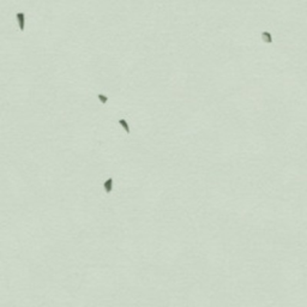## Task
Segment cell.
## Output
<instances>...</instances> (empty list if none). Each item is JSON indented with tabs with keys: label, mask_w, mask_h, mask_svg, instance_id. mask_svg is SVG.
Here are the masks:
<instances>
[{
	"label": "cell",
	"mask_w": 307,
	"mask_h": 307,
	"mask_svg": "<svg viewBox=\"0 0 307 307\" xmlns=\"http://www.w3.org/2000/svg\"><path fill=\"white\" fill-rule=\"evenodd\" d=\"M17 18H18V22H19L20 30H24V28H25V17H24V15L23 13H18Z\"/></svg>",
	"instance_id": "obj_1"
},
{
	"label": "cell",
	"mask_w": 307,
	"mask_h": 307,
	"mask_svg": "<svg viewBox=\"0 0 307 307\" xmlns=\"http://www.w3.org/2000/svg\"><path fill=\"white\" fill-rule=\"evenodd\" d=\"M263 36L265 37L264 40H265L266 42H271V35H270V34H268V33H263Z\"/></svg>",
	"instance_id": "obj_2"
}]
</instances>
